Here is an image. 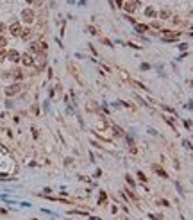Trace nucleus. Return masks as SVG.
Segmentation results:
<instances>
[{"instance_id": "1", "label": "nucleus", "mask_w": 193, "mask_h": 220, "mask_svg": "<svg viewBox=\"0 0 193 220\" xmlns=\"http://www.w3.org/2000/svg\"><path fill=\"white\" fill-rule=\"evenodd\" d=\"M20 20H21L23 23L30 25V23L36 21V13H34L30 7H25V9H21V13H20Z\"/></svg>"}, {"instance_id": "2", "label": "nucleus", "mask_w": 193, "mask_h": 220, "mask_svg": "<svg viewBox=\"0 0 193 220\" xmlns=\"http://www.w3.org/2000/svg\"><path fill=\"white\" fill-rule=\"evenodd\" d=\"M140 5H141V0H125L122 9H123L125 13L132 14V13H136V11L140 9Z\"/></svg>"}, {"instance_id": "3", "label": "nucleus", "mask_w": 193, "mask_h": 220, "mask_svg": "<svg viewBox=\"0 0 193 220\" xmlns=\"http://www.w3.org/2000/svg\"><path fill=\"white\" fill-rule=\"evenodd\" d=\"M21 21H18V20H14V21H11L9 25H7V32L13 36V38H18L20 36V32H21Z\"/></svg>"}, {"instance_id": "4", "label": "nucleus", "mask_w": 193, "mask_h": 220, "mask_svg": "<svg viewBox=\"0 0 193 220\" xmlns=\"http://www.w3.org/2000/svg\"><path fill=\"white\" fill-rule=\"evenodd\" d=\"M68 72L72 73V77H73V79H75V81H77L81 86L84 84V81L81 79V70H79V66H77L75 63H68Z\"/></svg>"}, {"instance_id": "5", "label": "nucleus", "mask_w": 193, "mask_h": 220, "mask_svg": "<svg viewBox=\"0 0 193 220\" xmlns=\"http://www.w3.org/2000/svg\"><path fill=\"white\" fill-rule=\"evenodd\" d=\"M20 91H21V84H20V82H13V84L5 86V90H4L5 97H14V95H18Z\"/></svg>"}, {"instance_id": "6", "label": "nucleus", "mask_w": 193, "mask_h": 220, "mask_svg": "<svg viewBox=\"0 0 193 220\" xmlns=\"http://www.w3.org/2000/svg\"><path fill=\"white\" fill-rule=\"evenodd\" d=\"M32 36H34V29L32 27H21V32H20V36L18 38H21L23 41H30L32 39Z\"/></svg>"}, {"instance_id": "7", "label": "nucleus", "mask_w": 193, "mask_h": 220, "mask_svg": "<svg viewBox=\"0 0 193 220\" xmlns=\"http://www.w3.org/2000/svg\"><path fill=\"white\" fill-rule=\"evenodd\" d=\"M20 61L23 66H34V56L30 52H25V54H20Z\"/></svg>"}, {"instance_id": "8", "label": "nucleus", "mask_w": 193, "mask_h": 220, "mask_svg": "<svg viewBox=\"0 0 193 220\" xmlns=\"http://www.w3.org/2000/svg\"><path fill=\"white\" fill-rule=\"evenodd\" d=\"M158 16H159L161 20H170V18L174 16V13H172L170 7H161V9L158 11Z\"/></svg>"}, {"instance_id": "9", "label": "nucleus", "mask_w": 193, "mask_h": 220, "mask_svg": "<svg viewBox=\"0 0 193 220\" xmlns=\"http://www.w3.org/2000/svg\"><path fill=\"white\" fill-rule=\"evenodd\" d=\"M5 59H7V61H11V63H20V52L13 48V50H9V52H7Z\"/></svg>"}, {"instance_id": "10", "label": "nucleus", "mask_w": 193, "mask_h": 220, "mask_svg": "<svg viewBox=\"0 0 193 220\" xmlns=\"http://www.w3.org/2000/svg\"><path fill=\"white\" fill-rule=\"evenodd\" d=\"M143 14H145L147 18H150V20H154V18L158 16V9H156L154 5H147V7H145V11H143Z\"/></svg>"}, {"instance_id": "11", "label": "nucleus", "mask_w": 193, "mask_h": 220, "mask_svg": "<svg viewBox=\"0 0 193 220\" xmlns=\"http://www.w3.org/2000/svg\"><path fill=\"white\" fill-rule=\"evenodd\" d=\"M9 75L13 77V81H16V82H20L21 79H23V73H21V70L20 68H13L11 72H9Z\"/></svg>"}, {"instance_id": "12", "label": "nucleus", "mask_w": 193, "mask_h": 220, "mask_svg": "<svg viewBox=\"0 0 193 220\" xmlns=\"http://www.w3.org/2000/svg\"><path fill=\"white\" fill-rule=\"evenodd\" d=\"M29 52L34 56V54H39L41 52V45H39V41H30V45H29Z\"/></svg>"}, {"instance_id": "13", "label": "nucleus", "mask_w": 193, "mask_h": 220, "mask_svg": "<svg viewBox=\"0 0 193 220\" xmlns=\"http://www.w3.org/2000/svg\"><path fill=\"white\" fill-rule=\"evenodd\" d=\"M152 170H154V172H156L158 176H161V177H165V179L168 177V174H166V170H165V168H163L161 165H156V163H154V165H152Z\"/></svg>"}, {"instance_id": "14", "label": "nucleus", "mask_w": 193, "mask_h": 220, "mask_svg": "<svg viewBox=\"0 0 193 220\" xmlns=\"http://www.w3.org/2000/svg\"><path fill=\"white\" fill-rule=\"evenodd\" d=\"M134 30L140 32V34H143V32L149 30V25H145V23H134Z\"/></svg>"}, {"instance_id": "15", "label": "nucleus", "mask_w": 193, "mask_h": 220, "mask_svg": "<svg viewBox=\"0 0 193 220\" xmlns=\"http://www.w3.org/2000/svg\"><path fill=\"white\" fill-rule=\"evenodd\" d=\"M111 129L115 131V134H116V136H122V138H125V133H123V129H122V127H118L116 124H111Z\"/></svg>"}, {"instance_id": "16", "label": "nucleus", "mask_w": 193, "mask_h": 220, "mask_svg": "<svg viewBox=\"0 0 193 220\" xmlns=\"http://www.w3.org/2000/svg\"><path fill=\"white\" fill-rule=\"evenodd\" d=\"M86 109H88V111H95V113H98V106H97L95 102H88V104H86Z\"/></svg>"}, {"instance_id": "17", "label": "nucleus", "mask_w": 193, "mask_h": 220, "mask_svg": "<svg viewBox=\"0 0 193 220\" xmlns=\"http://www.w3.org/2000/svg\"><path fill=\"white\" fill-rule=\"evenodd\" d=\"M149 27H150V29H156V30H161V23H159V21H156V20H154V21H150V25H149Z\"/></svg>"}, {"instance_id": "18", "label": "nucleus", "mask_w": 193, "mask_h": 220, "mask_svg": "<svg viewBox=\"0 0 193 220\" xmlns=\"http://www.w3.org/2000/svg\"><path fill=\"white\" fill-rule=\"evenodd\" d=\"M125 181H127V183H129V186H131V188H136V183H134V179H132V177H131V176H129V174H127V176H125Z\"/></svg>"}, {"instance_id": "19", "label": "nucleus", "mask_w": 193, "mask_h": 220, "mask_svg": "<svg viewBox=\"0 0 193 220\" xmlns=\"http://www.w3.org/2000/svg\"><path fill=\"white\" fill-rule=\"evenodd\" d=\"M5 45H7V38L4 34H0V48H5Z\"/></svg>"}, {"instance_id": "20", "label": "nucleus", "mask_w": 193, "mask_h": 220, "mask_svg": "<svg viewBox=\"0 0 193 220\" xmlns=\"http://www.w3.org/2000/svg\"><path fill=\"white\" fill-rule=\"evenodd\" d=\"M88 30H89V32H91L93 36H98V34H100V30H97V29H95L93 25H89V27H88Z\"/></svg>"}, {"instance_id": "21", "label": "nucleus", "mask_w": 193, "mask_h": 220, "mask_svg": "<svg viewBox=\"0 0 193 220\" xmlns=\"http://www.w3.org/2000/svg\"><path fill=\"white\" fill-rule=\"evenodd\" d=\"M5 56H7L5 48H0V63H2V61H5Z\"/></svg>"}, {"instance_id": "22", "label": "nucleus", "mask_w": 193, "mask_h": 220, "mask_svg": "<svg viewBox=\"0 0 193 220\" xmlns=\"http://www.w3.org/2000/svg\"><path fill=\"white\" fill-rule=\"evenodd\" d=\"M138 179H140V181H143V183H147V176H145L143 172H138Z\"/></svg>"}, {"instance_id": "23", "label": "nucleus", "mask_w": 193, "mask_h": 220, "mask_svg": "<svg viewBox=\"0 0 193 220\" xmlns=\"http://www.w3.org/2000/svg\"><path fill=\"white\" fill-rule=\"evenodd\" d=\"M113 2H115V4H113L115 7H123V2H125V0H113Z\"/></svg>"}, {"instance_id": "24", "label": "nucleus", "mask_w": 193, "mask_h": 220, "mask_svg": "<svg viewBox=\"0 0 193 220\" xmlns=\"http://www.w3.org/2000/svg\"><path fill=\"white\" fill-rule=\"evenodd\" d=\"M5 30H7V25H5L4 21H0V34H4Z\"/></svg>"}, {"instance_id": "25", "label": "nucleus", "mask_w": 193, "mask_h": 220, "mask_svg": "<svg viewBox=\"0 0 193 220\" xmlns=\"http://www.w3.org/2000/svg\"><path fill=\"white\" fill-rule=\"evenodd\" d=\"M100 204H106V193L100 192Z\"/></svg>"}, {"instance_id": "26", "label": "nucleus", "mask_w": 193, "mask_h": 220, "mask_svg": "<svg viewBox=\"0 0 193 220\" xmlns=\"http://www.w3.org/2000/svg\"><path fill=\"white\" fill-rule=\"evenodd\" d=\"M149 68H150V64H147V63L141 64V70H149Z\"/></svg>"}, {"instance_id": "27", "label": "nucleus", "mask_w": 193, "mask_h": 220, "mask_svg": "<svg viewBox=\"0 0 193 220\" xmlns=\"http://www.w3.org/2000/svg\"><path fill=\"white\" fill-rule=\"evenodd\" d=\"M179 48H184V50H186V48H188V43H181V45H179Z\"/></svg>"}, {"instance_id": "28", "label": "nucleus", "mask_w": 193, "mask_h": 220, "mask_svg": "<svg viewBox=\"0 0 193 220\" xmlns=\"http://www.w3.org/2000/svg\"><path fill=\"white\" fill-rule=\"evenodd\" d=\"M25 2H27V4H29V5H32V4H36V2H38V0H25Z\"/></svg>"}]
</instances>
